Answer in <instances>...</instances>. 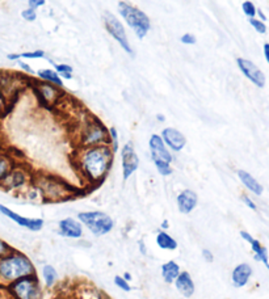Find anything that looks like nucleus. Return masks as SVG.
I'll use <instances>...</instances> for the list:
<instances>
[{"label":"nucleus","instance_id":"nucleus-1","mask_svg":"<svg viewBox=\"0 0 269 299\" xmlns=\"http://www.w3.org/2000/svg\"><path fill=\"white\" fill-rule=\"evenodd\" d=\"M73 163L87 186H99L108 177L114 163V153L108 144L77 147Z\"/></svg>","mask_w":269,"mask_h":299},{"label":"nucleus","instance_id":"nucleus-2","mask_svg":"<svg viewBox=\"0 0 269 299\" xmlns=\"http://www.w3.org/2000/svg\"><path fill=\"white\" fill-rule=\"evenodd\" d=\"M37 274L36 266L21 251H12L0 257V287H6L23 277Z\"/></svg>","mask_w":269,"mask_h":299},{"label":"nucleus","instance_id":"nucleus-3","mask_svg":"<svg viewBox=\"0 0 269 299\" xmlns=\"http://www.w3.org/2000/svg\"><path fill=\"white\" fill-rule=\"evenodd\" d=\"M32 184L40 193L41 199L46 202H60L73 198L77 194L75 188L71 184L66 183L63 179L54 175H47V173L34 175Z\"/></svg>","mask_w":269,"mask_h":299},{"label":"nucleus","instance_id":"nucleus-4","mask_svg":"<svg viewBox=\"0 0 269 299\" xmlns=\"http://www.w3.org/2000/svg\"><path fill=\"white\" fill-rule=\"evenodd\" d=\"M108 127L99 118L88 116L78 126L77 147H93L108 144Z\"/></svg>","mask_w":269,"mask_h":299},{"label":"nucleus","instance_id":"nucleus-5","mask_svg":"<svg viewBox=\"0 0 269 299\" xmlns=\"http://www.w3.org/2000/svg\"><path fill=\"white\" fill-rule=\"evenodd\" d=\"M4 290L10 299H43V285L37 274L17 279Z\"/></svg>","mask_w":269,"mask_h":299},{"label":"nucleus","instance_id":"nucleus-6","mask_svg":"<svg viewBox=\"0 0 269 299\" xmlns=\"http://www.w3.org/2000/svg\"><path fill=\"white\" fill-rule=\"evenodd\" d=\"M118 14L125 20V23L134 30V33L140 40H143L147 36L150 28H151V21L143 11L126 3V2H120Z\"/></svg>","mask_w":269,"mask_h":299},{"label":"nucleus","instance_id":"nucleus-7","mask_svg":"<svg viewBox=\"0 0 269 299\" xmlns=\"http://www.w3.org/2000/svg\"><path fill=\"white\" fill-rule=\"evenodd\" d=\"M79 222L95 236H104L109 234L114 227V220L104 211H80L78 214Z\"/></svg>","mask_w":269,"mask_h":299},{"label":"nucleus","instance_id":"nucleus-8","mask_svg":"<svg viewBox=\"0 0 269 299\" xmlns=\"http://www.w3.org/2000/svg\"><path fill=\"white\" fill-rule=\"evenodd\" d=\"M33 176L34 175L30 173V171L28 170L27 167L17 163L12 168V171L8 173L7 177L2 181L0 188L6 190V192L12 193H20L24 192V190L27 192L28 188L33 183Z\"/></svg>","mask_w":269,"mask_h":299},{"label":"nucleus","instance_id":"nucleus-9","mask_svg":"<svg viewBox=\"0 0 269 299\" xmlns=\"http://www.w3.org/2000/svg\"><path fill=\"white\" fill-rule=\"evenodd\" d=\"M104 20V27H105L106 32L113 37L114 40L118 42L121 47L123 49V51H126L129 55H134L133 47L130 45L129 38H127L126 30L123 28L122 23L117 19L114 15H112L110 12H105L103 16Z\"/></svg>","mask_w":269,"mask_h":299},{"label":"nucleus","instance_id":"nucleus-10","mask_svg":"<svg viewBox=\"0 0 269 299\" xmlns=\"http://www.w3.org/2000/svg\"><path fill=\"white\" fill-rule=\"evenodd\" d=\"M33 91L41 103L49 108L59 104L60 100L63 99L64 96V92L62 91V88L54 86L51 83H47V82H43V80L34 82Z\"/></svg>","mask_w":269,"mask_h":299},{"label":"nucleus","instance_id":"nucleus-11","mask_svg":"<svg viewBox=\"0 0 269 299\" xmlns=\"http://www.w3.org/2000/svg\"><path fill=\"white\" fill-rule=\"evenodd\" d=\"M0 214L16 223L17 226L29 230L32 233H38L45 226V222H43L42 218H27V216L20 215L19 213L14 211V210L10 209L6 205H2V203H0Z\"/></svg>","mask_w":269,"mask_h":299},{"label":"nucleus","instance_id":"nucleus-12","mask_svg":"<svg viewBox=\"0 0 269 299\" xmlns=\"http://www.w3.org/2000/svg\"><path fill=\"white\" fill-rule=\"evenodd\" d=\"M121 166H122V177L126 181L133 176L134 172L140 167V158L137 155L134 144L127 142L121 148Z\"/></svg>","mask_w":269,"mask_h":299},{"label":"nucleus","instance_id":"nucleus-13","mask_svg":"<svg viewBox=\"0 0 269 299\" xmlns=\"http://www.w3.org/2000/svg\"><path fill=\"white\" fill-rule=\"evenodd\" d=\"M21 79H24L21 75H16L8 71H0V92L7 97L8 101L14 99L25 86Z\"/></svg>","mask_w":269,"mask_h":299},{"label":"nucleus","instance_id":"nucleus-14","mask_svg":"<svg viewBox=\"0 0 269 299\" xmlns=\"http://www.w3.org/2000/svg\"><path fill=\"white\" fill-rule=\"evenodd\" d=\"M149 148L151 160L153 162H166V163H172L173 157L168 147L164 144L162 136L158 134H153L150 136Z\"/></svg>","mask_w":269,"mask_h":299},{"label":"nucleus","instance_id":"nucleus-15","mask_svg":"<svg viewBox=\"0 0 269 299\" xmlns=\"http://www.w3.org/2000/svg\"><path fill=\"white\" fill-rule=\"evenodd\" d=\"M58 234L67 239H80L84 234V226L78 218L67 216L58 223Z\"/></svg>","mask_w":269,"mask_h":299},{"label":"nucleus","instance_id":"nucleus-16","mask_svg":"<svg viewBox=\"0 0 269 299\" xmlns=\"http://www.w3.org/2000/svg\"><path fill=\"white\" fill-rule=\"evenodd\" d=\"M160 136L163 139L164 144L168 147L170 151L173 153H180L184 147L186 146V138L180 130L175 129V127H166L162 130Z\"/></svg>","mask_w":269,"mask_h":299},{"label":"nucleus","instance_id":"nucleus-17","mask_svg":"<svg viewBox=\"0 0 269 299\" xmlns=\"http://www.w3.org/2000/svg\"><path fill=\"white\" fill-rule=\"evenodd\" d=\"M236 63H238V67H239V70L242 71L243 75L252 82L255 86L257 87H264L265 84V77H264V73L261 72L259 67L253 64L251 60L244 59V58H238L236 59Z\"/></svg>","mask_w":269,"mask_h":299},{"label":"nucleus","instance_id":"nucleus-18","mask_svg":"<svg viewBox=\"0 0 269 299\" xmlns=\"http://www.w3.org/2000/svg\"><path fill=\"white\" fill-rule=\"evenodd\" d=\"M177 209L181 214H190L198 205L197 193L192 189H184L176 196Z\"/></svg>","mask_w":269,"mask_h":299},{"label":"nucleus","instance_id":"nucleus-19","mask_svg":"<svg viewBox=\"0 0 269 299\" xmlns=\"http://www.w3.org/2000/svg\"><path fill=\"white\" fill-rule=\"evenodd\" d=\"M173 285L176 287L177 291L185 298H190L196 291V285L193 281L192 276L189 272L186 270H181L179 276L176 277V279L173 281Z\"/></svg>","mask_w":269,"mask_h":299},{"label":"nucleus","instance_id":"nucleus-20","mask_svg":"<svg viewBox=\"0 0 269 299\" xmlns=\"http://www.w3.org/2000/svg\"><path fill=\"white\" fill-rule=\"evenodd\" d=\"M73 299H108L100 289L91 283H79L74 287Z\"/></svg>","mask_w":269,"mask_h":299},{"label":"nucleus","instance_id":"nucleus-21","mask_svg":"<svg viewBox=\"0 0 269 299\" xmlns=\"http://www.w3.org/2000/svg\"><path fill=\"white\" fill-rule=\"evenodd\" d=\"M240 236L243 239L246 240L247 243H249V246L252 248L253 253H255V259L260 263H262L269 269V259H268V252H266L265 247L261 246V243L259 240H256L252 235L247 231H240Z\"/></svg>","mask_w":269,"mask_h":299},{"label":"nucleus","instance_id":"nucleus-22","mask_svg":"<svg viewBox=\"0 0 269 299\" xmlns=\"http://www.w3.org/2000/svg\"><path fill=\"white\" fill-rule=\"evenodd\" d=\"M251 276H252V268L248 264L243 263L234 268L231 273V281L235 287H243L248 283Z\"/></svg>","mask_w":269,"mask_h":299},{"label":"nucleus","instance_id":"nucleus-23","mask_svg":"<svg viewBox=\"0 0 269 299\" xmlns=\"http://www.w3.org/2000/svg\"><path fill=\"white\" fill-rule=\"evenodd\" d=\"M19 163L16 158L14 157V154H11L10 151L4 148V147H0V184L3 181L6 177H7L8 173L12 171L16 164Z\"/></svg>","mask_w":269,"mask_h":299},{"label":"nucleus","instance_id":"nucleus-24","mask_svg":"<svg viewBox=\"0 0 269 299\" xmlns=\"http://www.w3.org/2000/svg\"><path fill=\"white\" fill-rule=\"evenodd\" d=\"M41 277H42L43 287L47 290L54 289L55 285L58 283V281H59V276H58L57 269H55L53 265H50V264H46V265L42 266V269H41Z\"/></svg>","mask_w":269,"mask_h":299},{"label":"nucleus","instance_id":"nucleus-25","mask_svg":"<svg viewBox=\"0 0 269 299\" xmlns=\"http://www.w3.org/2000/svg\"><path fill=\"white\" fill-rule=\"evenodd\" d=\"M238 177H239V180L242 181L243 185L246 186L249 192H252L253 194H256V196H261L262 194L261 184H259V181H257L252 175H249V173L246 172V171L239 170L238 171Z\"/></svg>","mask_w":269,"mask_h":299},{"label":"nucleus","instance_id":"nucleus-26","mask_svg":"<svg viewBox=\"0 0 269 299\" xmlns=\"http://www.w3.org/2000/svg\"><path fill=\"white\" fill-rule=\"evenodd\" d=\"M180 272H181V268H180L179 264L173 260H170L162 265L160 268V273H162V277H163L164 282L166 283H173V281L176 279V277L179 276Z\"/></svg>","mask_w":269,"mask_h":299},{"label":"nucleus","instance_id":"nucleus-27","mask_svg":"<svg viewBox=\"0 0 269 299\" xmlns=\"http://www.w3.org/2000/svg\"><path fill=\"white\" fill-rule=\"evenodd\" d=\"M155 242L156 246L160 249H164V251H176L177 249L176 239L163 230H160L159 233L156 234Z\"/></svg>","mask_w":269,"mask_h":299},{"label":"nucleus","instance_id":"nucleus-28","mask_svg":"<svg viewBox=\"0 0 269 299\" xmlns=\"http://www.w3.org/2000/svg\"><path fill=\"white\" fill-rule=\"evenodd\" d=\"M37 78L40 80H43V82H47V83H51L54 86L59 87L62 88L63 87V80L60 79V77L58 75V72L54 68H41V70L37 71Z\"/></svg>","mask_w":269,"mask_h":299},{"label":"nucleus","instance_id":"nucleus-29","mask_svg":"<svg viewBox=\"0 0 269 299\" xmlns=\"http://www.w3.org/2000/svg\"><path fill=\"white\" fill-rule=\"evenodd\" d=\"M108 134H109V136H108V146H109L110 150L116 154L117 151L120 150V138H118V131H117L116 127L112 126L108 129Z\"/></svg>","mask_w":269,"mask_h":299},{"label":"nucleus","instance_id":"nucleus-30","mask_svg":"<svg viewBox=\"0 0 269 299\" xmlns=\"http://www.w3.org/2000/svg\"><path fill=\"white\" fill-rule=\"evenodd\" d=\"M54 70L57 71L58 75H59L60 79L62 80L73 79V67H71L70 64H66V63L55 64L54 63Z\"/></svg>","mask_w":269,"mask_h":299},{"label":"nucleus","instance_id":"nucleus-31","mask_svg":"<svg viewBox=\"0 0 269 299\" xmlns=\"http://www.w3.org/2000/svg\"><path fill=\"white\" fill-rule=\"evenodd\" d=\"M153 163L160 176L167 177L171 176L173 173V168L172 166H171V163H166V162H153Z\"/></svg>","mask_w":269,"mask_h":299},{"label":"nucleus","instance_id":"nucleus-32","mask_svg":"<svg viewBox=\"0 0 269 299\" xmlns=\"http://www.w3.org/2000/svg\"><path fill=\"white\" fill-rule=\"evenodd\" d=\"M113 282H114V285H116L118 289L122 290V291H125V292L131 291V286H130V282L123 278L122 276H114Z\"/></svg>","mask_w":269,"mask_h":299},{"label":"nucleus","instance_id":"nucleus-33","mask_svg":"<svg viewBox=\"0 0 269 299\" xmlns=\"http://www.w3.org/2000/svg\"><path fill=\"white\" fill-rule=\"evenodd\" d=\"M20 57L24 59H41L45 58V51L43 50H33V51H24L20 54Z\"/></svg>","mask_w":269,"mask_h":299},{"label":"nucleus","instance_id":"nucleus-34","mask_svg":"<svg viewBox=\"0 0 269 299\" xmlns=\"http://www.w3.org/2000/svg\"><path fill=\"white\" fill-rule=\"evenodd\" d=\"M242 10H243V12H244V15H246V16H248L249 19L255 17L256 7L253 6L252 2H244L242 6Z\"/></svg>","mask_w":269,"mask_h":299},{"label":"nucleus","instance_id":"nucleus-35","mask_svg":"<svg viewBox=\"0 0 269 299\" xmlns=\"http://www.w3.org/2000/svg\"><path fill=\"white\" fill-rule=\"evenodd\" d=\"M249 24H251V25H252V27L255 28L256 32H259V33L264 34L266 32L265 24L262 23L261 20H257V19L252 17V19H249Z\"/></svg>","mask_w":269,"mask_h":299},{"label":"nucleus","instance_id":"nucleus-36","mask_svg":"<svg viewBox=\"0 0 269 299\" xmlns=\"http://www.w3.org/2000/svg\"><path fill=\"white\" fill-rule=\"evenodd\" d=\"M21 17H23L24 20L30 21V23H32V21H34L37 19V14L34 10L28 8V10H24L23 12H21Z\"/></svg>","mask_w":269,"mask_h":299},{"label":"nucleus","instance_id":"nucleus-37","mask_svg":"<svg viewBox=\"0 0 269 299\" xmlns=\"http://www.w3.org/2000/svg\"><path fill=\"white\" fill-rule=\"evenodd\" d=\"M8 103H10V101H8L7 97L0 92V116H3L8 110Z\"/></svg>","mask_w":269,"mask_h":299},{"label":"nucleus","instance_id":"nucleus-38","mask_svg":"<svg viewBox=\"0 0 269 299\" xmlns=\"http://www.w3.org/2000/svg\"><path fill=\"white\" fill-rule=\"evenodd\" d=\"M180 41H181V43H184V45H194V43H196V37L190 33H185L181 36Z\"/></svg>","mask_w":269,"mask_h":299},{"label":"nucleus","instance_id":"nucleus-39","mask_svg":"<svg viewBox=\"0 0 269 299\" xmlns=\"http://www.w3.org/2000/svg\"><path fill=\"white\" fill-rule=\"evenodd\" d=\"M10 251H12V247H11L6 240L0 238V257L4 256V255H7Z\"/></svg>","mask_w":269,"mask_h":299},{"label":"nucleus","instance_id":"nucleus-40","mask_svg":"<svg viewBox=\"0 0 269 299\" xmlns=\"http://www.w3.org/2000/svg\"><path fill=\"white\" fill-rule=\"evenodd\" d=\"M17 63H19V67H20L21 70L24 71L25 73H28V75H34V70L32 68V67L29 66V63H27V62H21V60H17Z\"/></svg>","mask_w":269,"mask_h":299},{"label":"nucleus","instance_id":"nucleus-41","mask_svg":"<svg viewBox=\"0 0 269 299\" xmlns=\"http://www.w3.org/2000/svg\"><path fill=\"white\" fill-rule=\"evenodd\" d=\"M45 3H46L45 0H28V6H29V8L34 11H36L37 8L45 6Z\"/></svg>","mask_w":269,"mask_h":299},{"label":"nucleus","instance_id":"nucleus-42","mask_svg":"<svg viewBox=\"0 0 269 299\" xmlns=\"http://www.w3.org/2000/svg\"><path fill=\"white\" fill-rule=\"evenodd\" d=\"M201 255H203L204 260H205L206 263H213V261H214V255H213V252L210 251V249L204 248L203 252H201Z\"/></svg>","mask_w":269,"mask_h":299},{"label":"nucleus","instance_id":"nucleus-43","mask_svg":"<svg viewBox=\"0 0 269 299\" xmlns=\"http://www.w3.org/2000/svg\"><path fill=\"white\" fill-rule=\"evenodd\" d=\"M242 201H243V202H244V203H246V205L249 207V209L256 210V205H255V202H253L252 199L249 198V197L247 196V194H243V196H242Z\"/></svg>","mask_w":269,"mask_h":299},{"label":"nucleus","instance_id":"nucleus-44","mask_svg":"<svg viewBox=\"0 0 269 299\" xmlns=\"http://www.w3.org/2000/svg\"><path fill=\"white\" fill-rule=\"evenodd\" d=\"M8 60H12V62H17V60H20L21 57H20V54L19 53H10L7 55Z\"/></svg>","mask_w":269,"mask_h":299},{"label":"nucleus","instance_id":"nucleus-45","mask_svg":"<svg viewBox=\"0 0 269 299\" xmlns=\"http://www.w3.org/2000/svg\"><path fill=\"white\" fill-rule=\"evenodd\" d=\"M138 246H140L141 255H143V256H146L147 251H146V246H145V243H143L142 240H140V242H138Z\"/></svg>","mask_w":269,"mask_h":299},{"label":"nucleus","instance_id":"nucleus-46","mask_svg":"<svg viewBox=\"0 0 269 299\" xmlns=\"http://www.w3.org/2000/svg\"><path fill=\"white\" fill-rule=\"evenodd\" d=\"M264 55H265L266 62L269 63V43H265V45H264Z\"/></svg>","mask_w":269,"mask_h":299},{"label":"nucleus","instance_id":"nucleus-47","mask_svg":"<svg viewBox=\"0 0 269 299\" xmlns=\"http://www.w3.org/2000/svg\"><path fill=\"white\" fill-rule=\"evenodd\" d=\"M49 299H73L70 295H66V294H58V295L55 296H51V298Z\"/></svg>","mask_w":269,"mask_h":299},{"label":"nucleus","instance_id":"nucleus-48","mask_svg":"<svg viewBox=\"0 0 269 299\" xmlns=\"http://www.w3.org/2000/svg\"><path fill=\"white\" fill-rule=\"evenodd\" d=\"M122 277H123V278H125V279H126V281H129V282H130V281H131V278H133V277H131V274H130L129 272H125V273H123V276H122Z\"/></svg>","mask_w":269,"mask_h":299},{"label":"nucleus","instance_id":"nucleus-49","mask_svg":"<svg viewBox=\"0 0 269 299\" xmlns=\"http://www.w3.org/2000/svg\"><path fill=\"white\" fill-rule=\"evenodd\" d=\"M156 120L159 121V122H164L166 121V117L163 114H156Z\"/></svg>","mask_w":269,"mask_h":299},{"label":"nucleus","instance_id":"nucleus-50","mask_svg":"<svg viewBox=\"0 0 269 299\" xmlns=\"http://www.w3.org/2000/svg\"><path fill=\"white\" fill-rule=\"evenodd\" d=\"M160 227H162V230H163V231H166V230L170 227L168 226V220H163V222H162V226Z\"/></svg>","mask_w":269,"mask_h":299},{"label":"nucleus","instance_id":"nucleus-51","mask_svg":"<svg viewBox=\"0 0 269 299\" xmlns=\"http://www.w3.org/2000/svg\"><path fill=\"white\" fill-rule=\"evenodd\" d=\"M0 147H3V140H2V136H0Z\"/></svg>","mask_w":269,"mask_h":299}]
</instances>
